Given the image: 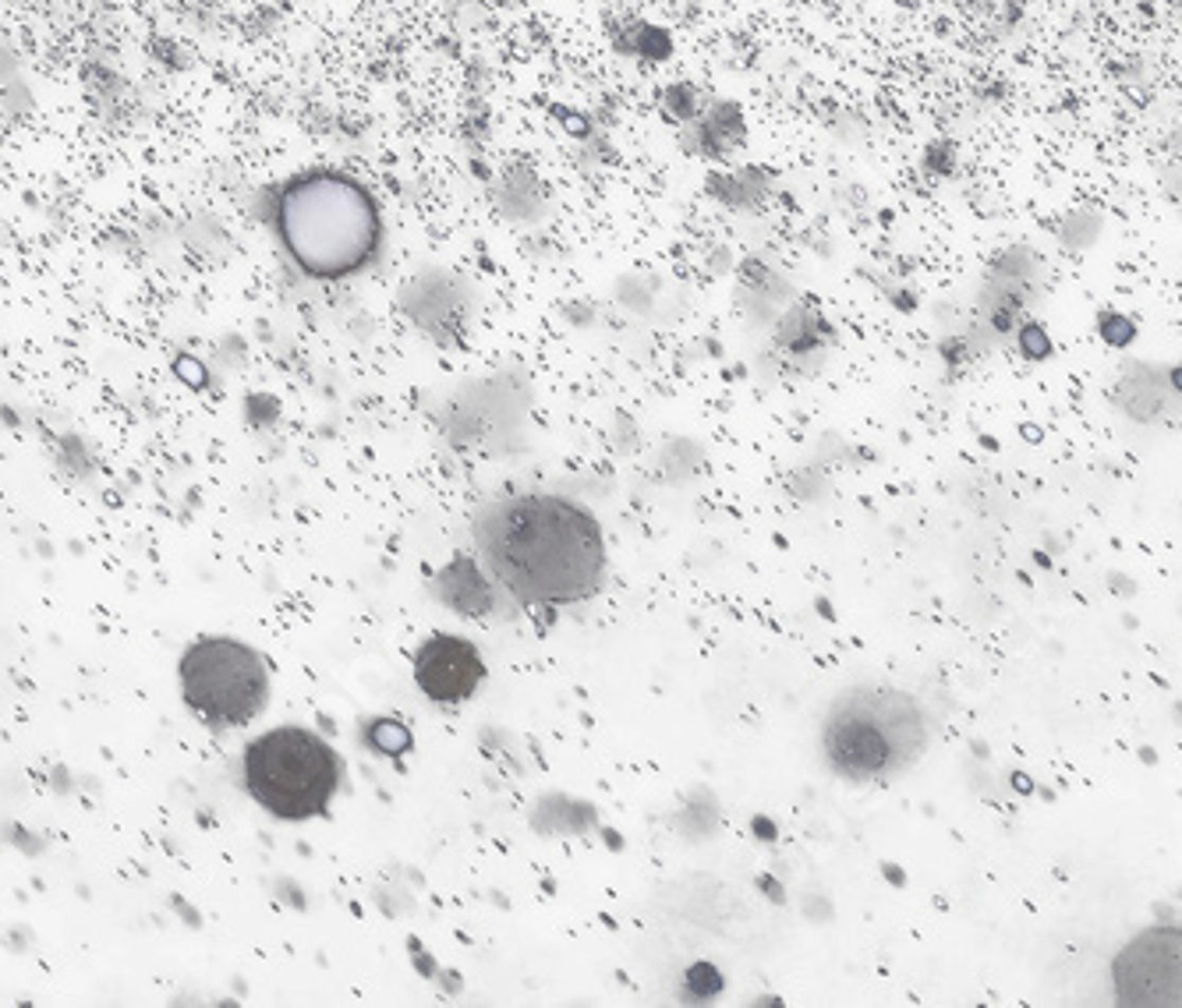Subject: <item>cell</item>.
Listing matches in <instances>:
<instances>
[{"mask_svg": "<svg viewBox=\"0 0 1182 1008\" xmlns=\"http://www.w3.org/2000/svg\"><path fill=\"white\" fill-rule=\"evenodd\" d=\"M489 570L524 605H574L598 591L606 541L598 520L563 496L524 492L482 517Z\"/></svg>", "mask_w": 1182, "mask_h": 1008, "instance_id": "obj_1", "label": "cell"}, {"mask_svg": "<svg viewBox=\"0 0 1182 1008\" xmlns=\"http://www.w3.org/2000/svg\"><path fill=\"white\" fill-rule=\"evenodd\" d=\"M277 233L301 273L344 280L376 255L383 220L362 180L341 170H312L280 191Z\"/></svg>", "mask_w": 1182, "mask_h": 1008, "instance_id": "obj_2", "label": "cell"}, {"mask_svg": "<svg viewBox=\"0 0 1182 1008\" xmlns=\"http://www.w3.org/2000/svg\"><path fill=\"white\" fill-rule=\"evenodd\" d=\"M921 708L900 690L853 687L836 700L825 718L829 764L850 782L892 779L921 758L924 750Z\"/></svg>", "mask_w": 1182, "mask_h": 1008, "instance_id": "obj_3", "label": "cell"}, {"mask_svg": "<svg viewBox=\"0 0 1182 1008\" xmlns=\"http://www.w3.org/2000/svg\"><path fill=\"white\" fill-rule=\"evenodd\" d=\"M245 785L251 800L280 821H309L330 806L341 785V758L312 729L280 726L245 747Z\"/></svg>", "mask_w": 1182, "mask_h": 1008, "instance_id": "obj_4", "label": "cell"}, {"mask_svg": "<svg viewBox=\"0 0 1182 1008\" xmlns=\"http://www.w3.org/2000/svg\"><path fill=\"white\" fill-rule=\"evenodd\" d=\"M181 694L198 718L245 726L266 705V665L234 637H198L181 658Z\"/></svg>", "mask_w": 1182, "mask_h": 1008, "instance_id": "obj_5", "label": "cell"}, {"mask_svg": "<svg viewBox=\"0 0 1182 1008\" xmlns=\"http://www.w3.org/2000/svg\"><path fill=\"white\" fill-rule=\"evenodd\" d=\"M1118 997L1129 1005H1182V931H1150L1115 962Z\"/></svg>", "mask_w": 1182, "mask_h": 1008, "instance_id": "obj_6", "label": "cell"}, {"mask_svg": "<svg viewBox=\"0 0 1182 1008\" xmlns=\"http://www.w3.org/2000/svg\"><path fill=\"white\" fill-rule=\"evenodd\" d=\"M485 676L479 647L464 637L436 633L418 647L415 655V683L421 694L439 705H460L479 690Z\"/></svg>", "mask_w": 1182, "mask_h": 1008, "instance_id": "obj_7", "label": "cell"}]
</instances>
